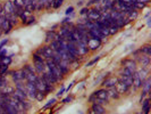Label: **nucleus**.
Masks as SVG:
<instances>
[{"instance_id": "7", "label": "nucleus", "mask_w": 151, "mask_h": 114, "mask_svg": "<svg viewBox=\"0 0 151 114\" xmlns=\"http://www.w3.org/2000/svg\"><path fill=\"white\" fill-rule=\"evenodd\" d=\"M25 89H26V92H27V97L30 99H35L36 92H38V89L35 87V83L34 82H26L25 81Z\"/></svg>"}, {"instance_id": "18", "label": "nucleus", "mask_w": 151, "mask_h": 114, "mask_svg": "<svg viewBox=\"0 0 151 114\" xmlns=\"http://www.w3.org/2000/svg\"><path fill=\"white\" fill-rule=\"evenodd\" d=\"M56 35H57V32L56 31H47V33H46V44H50L51 41H53L55 39H56Z\"/></svg>"}, {"instance_id": "45", "label": "nucleus", "mask_w": 151, "mask_h": 114, "mask_svg": "<svg viewBox=\"0 0 151 114\" xmlns=\"http://www.w3.org/2000/svg\"><path fill=\"white\" fill-rule=\"evenodd\" d=\"M77 114H84V113H83V112H81V111H80V112H78Z\"/></svg>"}, {"instance_id": "8", "label": "nucleus", "mask_w": 151, "mask_h": 114, "mask_svg": "<svg viewBox=\"0 0 151 114\" xmlns=\"http://www.w3.org/2000/svg\"><path fill=\"white\" fill-rule=\"evenodd\" d=\"M117 81H118L117 77H107V78H105V79L101 81V86L105 87L106 89H109V88L116 87Z\"/></svg>"}, {"instance_id": "33", "label": "nucleus", "mask_w": 151, "mask_h": 114, "mask_svg": "<svg viewBox=\"0 0 151 114\" xmlns=\"http://www.w3.org/2000/svg\"><path fill=\"white\" fill-rule=\"evenodd\" d=\"M73 11H74V7H73V6H69V7L66 9V11H65V15H66V16H69L71 14H73Z\"/></svg>"}, {"instance_id": "17", "label": "nucleus", "mask_w": 151, "mask_h": 114, "mask_svg": "<svg viewBox=\"0 0 151 114\" xmlns=\"http://www.w3.org/2000/svg\"><path fill=\"white\" fill-rule=\"evenodd\" d=\"M91 110H93L97 114H105L106 113V108L101 104H98V103H93L92 106H91Z\"/></svg>"}, {"instance_id": "10", "label": "nucleus", "mask_w": 151, "mask_h": 114, "mask_svg": "<svg viewBox=\"0 0 151 114\" xmlns=\"http://www.w3.org/2000/svg\"><path fill=\"white\" fill-rule=\"evenodd\" d=\"M2 10H4V14H5L6 16L15 14V8H14V5H13V1H11V0L5 1L4 5H2Z\"/></svg>"}, {"instance_id": "32", "label": "nucleus", "mask_w": 151, "mask_h": 114, "mask_svg": "<svg viewBox=\"0 0 151 114\" xmlns=\"http://www.w3.org/2000/svg\"><path fill=\"white\" fill-rule=\"evenodd\" d=\"M89 10H90V8H89V7H83V8L80 10V15H81V16H84V17H85V16L88 15Z\"/></svg>"}, {"instance_id": "4", "label": "nucleus", "mask_w": 151, "mask_h": 114, "mask_svg": "<svg viewBox=\"0 0 151 114\" xmlns=\"http://www.w3.org/2000/svg\"><path fill=\"white\" fill-rule=\"evenodd\" d=\"M35 53L39 54L40 56H42L44 60H48V58H51L52 57V55H53V52H52V49H51L50 47H49V44H46V46H42L41 48H39L38 50H35Z\"/></svg>"}, {"instance_id": "22", "label": "nucleus", "mask_w": 151, "mask_h": 114, "mask_svg": "<svg viewBox=\"0 0 151 114\" xmlns=\"http://www.w3.org/2000/svg\"><path fill=\"white\" fill-rule=\"evenodd\" d=\"M14 55H9V56H5V57H2L1 60H0V63L2 64V66H9L10 64H11V57H13Z\"/></svg>"}, {"instance_id": "21", "label": "nucleus", "mask_w": 151, "mask_h": 114, "mask_svg": "<svg viewBox=\"0 0 151 114\" xmlns=\"http://www.w3.org/2000/svg\"><path fill=\"white\" fill-rule=\"evenodd\" d=\"M14 91H15V87H13V86H6L5 88H2L1 90H0V92H2V94H6V95H9V96H11L13 94H14Z\"/></svg>"}, {"instance_id": "47", "label": "nucleus", "mask_w": 151, "mask_h": 114, "mask_svg": "<svg viewBox=\"0 0 151 114\" xmlns=\"http://www.w3.org/2000/svg\"><path fill=\"white\" fill-rule=\"evenodd\" d=\"M0 23H1V22H0Z\"/></svg>"}, {"instance_id": "1", "label": "nucleus", "mask_w": 151, "mask_h": 114, "mask_svg": "<svg viewBox=\"0 0 151 114\" xmlns=\"http://www.w3.org/2000/svg\"><path fill=\"white\" fill-rule=\"evenodd\" d=\"M46 66H47V69L50 71L51 73L56 77V79L58 80V82H60V81H63V79H64V75L61 74V72H60V70L58 69V66L53 63V62L51 61L50 58H48V60H46Z\"/></svg>"}, {"instance_id": "13", "label": "nucleus", "mask_w": 151, "mask_h": 114, "mask_svg": "<svg viewBox=\"0 0 151 114\" xmlns=\"http://www.w3.org/2000/svg\"><path fill=\"white\" fill-rule=\"evenodd\" d=\"M75 46H76V48H77V50H78L80 56H84V55H86V54L90 52L89 48H88V46H86V44H84L83 41L76 42Z\"/></svg>"}, {"instance_id": "44", "label": "nucleus", "mask_w": 151, "mask_h": 114, "mask_svg": "<svg viewBox=\"0 0 151 114\" xmlns=\"http://www.w3.org/2000/svg\"><path fill=\"white\" fill-rule=\"evenodd\" d=\"M83 4V1H80V2H77V6H81Z\"/></svg>"}, {"instance_id": "12", "label": "nucleus", "mask_w": 151, "mask_h": 114, "mask_svg": "<svg viewBox=\"0 0 151 114\" xmlns=\"http://www.w3.org/2000/svg\"><path fill=\"white\" fill-rule=\"evenodd\" d=\"M130 88H131V87H130L127 83H125L124 81H122L120 79H118L117 85H116V89H117V91L119 92V95H123V94L128 92Z\"/></svg>"}, {"instance_id": "38", "label": "nucleus", "mask_w": 151, "mask_h": 114, "mask_svg": "<svg viewBox=\"0 0 151 114\" xmlns=\"http://www.w3.org/2000/svg\"><path fill=\"white\" fill-rule=\"evenodd\" d=\"M68 22H71V17H69V16H66V17L60 22V25H64V24H66V23H68Z\"/></svg>"}, {"instance_id": "30", "label": "nucleus", "mask_w": 151, "mask_h": 114, "mask_svg": "<svg viewBox=\"0 0 151 114\" xmlns=\"http://www.w3.org/2000/svg\"><path fill=\"white\" fill-rule=\"evenodd\" d=\"M100 58H101V56H97V57H94L93 60H91V61H90V62H88L85 66H88V67H90V66H92L93 64H95V63H97V62L99 61Z\"/></svg>"}, {"instance_id": "40", "label": "nucleus", "mask_w": 151, "mask_h": 114, "mask_svg": "<svg viewBox=\"0 0 151 114\" xmlns=\"http://www.w3.org/2000/svg\"><path fill=\"white\" fill-rule=\"evenodd\" d=\"M95 99H97V98H95V96H94V95H91V96L89 97V98H88V100H89V103H94V102H95Z\"/></svg>"}, {"instance_id": "6", "label": "nucleus", "mask_w": 151, "mask_h": 114, "mask_svg": "<svg viewBox=\"0 0 151 114\" xmlns=\"http://www.w3.org/2000/svg\"><path fill=\"white\" fill-rule=\"evenodd\" d=\"M88 48L89 50H97L99 49L101 46H102V40L100 38H97V37H93V38H90V40L88 41Z\"/></svg>"}, {"instance_id": "16", "label": "nucleus", "mask_w": 151, "mask_h": 114, "mask_svg": "<svg viewBox=\"0 0 151 114\" xmlns=\"http://www.w3.org/2000/svg\"><path fill=\"white\" fill-rule=\"evenodd\" d=\"M141 104H142V113L149 114V112H150V99L148 97L144 98L142 102H141Z\"/></svg>"}, {"instance_id": "37", "label": "nucleus", "mask_w": 151, "mask_h": 114, "mask_svg": "<svg viewBox=\"0 0 151 114\" xmlns=\"http://www.w3.org/2000/svg\"><path fill=\"white\" fill-rule=\"evenodd\" d=\"M5 56H7V49H6V48H2V49L0 50V60H1L2 57H5Z\"/></svg>"}, {"instance_id": "29", "label": "nucleus", "mask_w": 151, "mask_h": 114, "mask_svg": "<svg viewBox=\"0 0 151 114\" xmlns=\"http://www.w3.org/2000/svg\"><path fill=\"white\" fill-rule=\"evenodd\" d=\"M64 0H53V4H52V8L53 9H58L61 5H63Z\"/></svg>"}, {"instance_id": "31", "label": "nucleus", "mask_w": 151, "mask_h": 114, "mask_svg": "<svg viewBox=\"0 0 151 114\" xmlns=\"http://www.w3.org/2000/svg\"><path fill=\"white\" fill-rule=\"evenodd\" d=\"M56 102H57V99H56V98H51L50 100H49V102H48L46 105L43 106V110H46V108H48V107L52 106L53 104H55V103H56Z\"/></svg>"}, {"instance_id": "25", "label": "nucleus", "mask_w": 151, "mask_h": 114, "mask_svg": "<svg viewBox=\"0 0 151 114\" xmlns=\"http://www.w3.org/2000/svg\"><path fill=\"white\" fill-rule=\"evenodd\" d=\"M8 85H9V81L6 77H0V90L2 88H5L6 86H8Z\"/></svg>"}, {"instance_id": "24", "label": "nucleus", "mask_w": 151, "mask_h": 114, "mask_svg": "<svg viewBox=\"0 0 151 114\" xmlns=\"http://www.w3.org/2000/svg\"><path fill=\"white\" fill-rule=\"evenodd\" d=\"M32 60H33V62H38V63H46V60L42 56H40L39 54L35 53V52L32 55Z\"/></svg>"}, {"instance_id": "35", "label": "nucleus", "mask_w": 151, "mask_h": 114, "mask_svg": "<svg viewBox=\"0 0 151 114\" xmlns=\"http://www.w3.org/2000/svg\"><path fill=\"white\" fill-rule=\"evenodd\" d=\"M72 99H73V96H67L66 98H64V99L61 100V103H63V104H67L69 102H72Z\"/></svg>"}, {"instance_id": "43", "label": "nucleus", "mask_w": 151, "mask_h": 114, "mask_svg": "<svg viewBox=\"0 0 151 114\" xmlns=\"http://www.w3.org/2000/svg\"><path fill=\"white\" fill-rule=\"evenodd\" d=\"M88 114H97V113H95V112H94L93 110H91V108H90V110L88 111Z\"/></svg>"}, {"instance_id": "11", "label": "nucleus", "mask_w": 151, "mask_h": 114, "mask_svg": "<svg viewBox=\"0 0 151 114\" xmlns=\"http://www.w3.org/2000/svg\"><path fill=\"white\" fill-rule=\"evenodd\" d=\"M93 95L95 96L97 99H100V100H103V102H106V103H109V97H108V91H107V89H99V90H97V91H94L93 92Z\"/></svg>"}, {"instance_id": "27", "label": "nucleus", "mask_w": 151, "mask_h": 114, "mask_svg": "<svg viewBox=\"0 0 151 114\" xmlns=\"http://www.w3.org/2000/svg\"><path fill=\"white\" fill-rule=\"evenodd\" d=\"M35 22H36V18H35V16L30 15V16L27 17V19H26L25 22L23 23V25H31V24H33V23H35Z\"/></svg>"}, {"instance_id": "28", "label": "nucleus", "mask_w": 151, "mask_h": 114, "mask_svg": "<svg viewBox=\"0 0 151 114\" xmlns=\"http://www.w3.org/2000/svg\"><path fill=\"white\" fill-rule=\"evenodd\" d=\"M46 97H47V94H46V92H43V91H38V92H36V96H35V99H36L38 102H42Z\"/></svg>"}, {"instance_id": "39", "label": "nucleus", "mask_w": 151, "mask_h": 114, "mask_svg": "<svg viewBox=\"0 0 151 114\" xmlns=\"http://www.w3.org/2000/svg\"><path fill=\"white\" fill-rule=\"evenodd\" d=\"M64 92H65V87H61L60 88V90H58V92H57V97H60L64 95Z\"/></svg>"}, {"instance_id": "41", "label": "nucleus", "mask_w": 151, "mask_h": 114, "mask_svg": "<svg viewBox=\"0 0 151 114\" xmlns=\"http://www.w3.org/2000/svg\"><path fill=\"white\" fill-rule=\"evenodd\" d=\"M74 85H75V82H72V83H69V85H68V87L66 88V89H65V91H69V89L73 87Z\"/></svg>"}, {"instance_id": "15", "label": "nucleus", "mask_w": 151, "mask_h": 114, "mask_svg": "<svg viewBox=\"0 0 151 114\" xmlns=\"http://www.w3.org/2000/svg\"><path fill=\"white\" fill-rule=\"evenodd\" d=\"M33 66H34V69H35V72H36V74H38V75H40V74H42V73H44V72H46V69H47L46 63H38V62H33Z\"/></svg>"}, {"instance_id": "3", "label": "nucleus", "mask_w": 151, "mask_h": 114, "mask_svg": "<svg viewBox=\"0 0 151 114\" xmlns=\"http://www.w3.org/2000/svg\"><path fill=\"white\" fill-rule=\"evenodd\" d=\"M11 79L14 81V83H16V82H22V81H25V78H26V71L22 67V69H19V70H16V71H11Z\"/></svg>"}, {"instance_id": "5", "label": "nucleus", "mask_w": 151, "mask_h": 114, "mask_svg": "<svg viewBox=\"0 0 151 114\" xmlns=\"http://www.w3.org/2000/svg\"><path fill=\"white\" fill-rule=\"evenodd\" d=\"M122 66L127 69L128 71H131L132 73H134L135 71L137 70V63L133 60V58H126V60H123L122 61Z\"/></svg>"}, {"instance_id": "26", "label": "nucleus", "mask_w": 151, "mask_h": 114, "mask_svg": "<svg viewBox=\"0 0 151 114\" xmlns=\"http://www.w3.org/2000/svg\"><path fill=\"white\" fill-rule=\"evenodd\" d=\"M23 69H24L27 73H36V72H35V69H34V66H33V64H25Z\"/></svg>"}, {"instance_id": "9", "label": "nucleus", "mask_w": 151, "mask_h": 114, "mask_svg": "<svg viewBox=\"0 0 151 114\" xmlns=\"http://www.w3.org/2000/svg\"><path fill=\"white\" fill-rule=\"evenodd\" d=\"M86 19H89L90 22H95V21H99L101 18V11L98 10L97 8H92L89 10L88 15L85 16Z\"/></svg>"}, {"instance_id": "34", "label": "nucleus", "mask_w": 151, "mask_h": 114, "mask_svg": "<svg viewBox=\"0 0 151 114\" xmlns=\"http://www.w3.org/2000/svg\"><path fill=\"white\" fill-rule=\"evenodd\" d=\"M100 2H101V0H90L85 7H89V6H91V5H98V4H100Z\"/></svg>"}, {"instance_id": "36", "label": "nucleus", "mask_w": 151, "mask_h": 114, "mask_svg": "<svg viewBox=\"0 0 151 114\" xmlns=\"http://www.w3.org/2000/svg\"><path fill=\"white\" fill-rule=\"evenodd\" d=\"M8 41H9L8 39H4V40H1V41H0V50H1L6 44H8Z\"/></svg>"}, {"instance_id": "19", "label": "nucleus", "mask_w": 151, "mask_h": 114, "mask_svg": "<svg viewBox=\"0 0 151 114\" xmlns=\"http://www.w3.org/2000/svg\"><path fill=\"white\" fill-rule=\"evenodd\" d=\"M107 91H108V97H109V98H113V99H118V98L120 97V95H119V92L117 91L116 87L109 88V89H107Z\"/></svg>"}, {"instance_id": "2", "label": "nucleus", "mask_w": 151, "mask_h": 114, "mask_svg": "<svg viewBox=\"0 0 151 114\" xmlns=\"http://www.w3.org/2000/svg\"><path fill=\"white\" fill-rule=\"evenodd\" d=\"M0 22H1V23H0V32H1V33L7 34V33H9V32L13 30L14 25L10 23V21L6 17L5 14L0 16Z\"/></svg>"}, {"instance_id": "23", "label": "nucleus", "mask_w": 151, "mask_h": 114, "mask_svg": "<svg viewBox=\"0 0 151 114\" xmlns=\"http://www.w3.org/2000/svg\"><path fill=\"white\" fill-rule=\"evenodd\" d=\"M140 53L143 54V55H147V56H151V46L150 44H145L143 46L142 48H140Z\"/></svg>"}, {"instance_id": "46", "label": "nucleus", "mask_w": 151, "mask_h": 114, "mask_svg": "<svg viewBox=\"0 0 151 114\" xmlns=\"http://www.w3.org/2000/svg\"><path fill=\"white\" fill-rule=\"evenodd\" d=\"M135 114H143L142 112H137V113H135Z\"/></svg>"}, {"instance_id": "42", "label": "nucleus", "mask_w": 151, "mask_h": 114, "mask_svg": "<svg viewBox=\"0 0 151 114\" xmlns=\"http://www.w3.org/2000/svg\"><path fill=\"white\" fill-rule=\"evenodd\" d=\"M1 15H4V10H2V5L0 4V16Z\"/></svg>"}, {"instance_id": "14", "label": "nucleus", "mask_w": 151, "mask_h": 114, "mask_svg": "<svg viewBox=\"0 0 151 114\" xmlns=\"http://www.w3.org/2000/svg\"><path fill=\"white\" fill-rule=\"evenodd\" d=\"M142 86V81L140 79V77H139V74L136 73V71H135L134 73H133V80H132V87L134 89L135 91L137 90V89H140Z\"/></svg>"}, {"instance_id": "20", "label": "nucleus", "mask_w": 151, "mask_h": 114, "mask_svg": "<svg viewBox=\"0 0 151 114\" xmlns=\"http://www.w3.org/2000/svg\"><path fill=\"white\" fill-rule=\"evenodd\" d=\"M136 73L139 74V77H140V79H141L142 82L149 77V75H148V69H143V67H141V69L136 70Z\"/></svg>"}]
</instances>
